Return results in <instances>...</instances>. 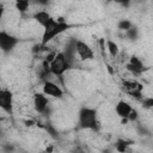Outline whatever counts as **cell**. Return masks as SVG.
Masks as SVG:
<instances>
[{
	"mask_svg": "<svg viewBox=\"0 0 153 153\" xmlns=\"http://www.w3.org/2000/svg\"><path fill=\"white\" fill-rule=\"evenodd\" d=\"M127 69H128L129 72H131L133 74L139 75V74H141V73L145 71V66H143L142 61H141L139 57L131 56V57H130V61H129L128 65H127Z\"/></svg>",
	"mask_w": 153,
	"mask_h": 153,
	"instance_id": "11",
	"label": "cell"
},
{
	"mask_svg": "<svg viewBox=\"0 0 153 153\" xmlns=\"http://www.w3.org/2000/svg\"><path fill=\"white\" fill-rule=\"evenodd\" d=\"M31 1H35L36 4H39V5H47L49 0H31Z\"/></svg>",
	"mask_w": 153,
	"mask_h": 153,
	"instance_id": "21",
	"label": "cell"
},
{
	"mask_svg": "<svg viewBox=\"0 0 153 153\" xmlns=\"http://www.w3.org/2000/svg\"><path fill=\"white\" fill-rule=\"evenodd\" d=\"M78 120H79V126L82 129L96 130L98 127V112L96 109H92L88 106H82L79 110Z\"/></svg>",
	"mask_w": 153,
	"mask_h": 153,
	"instance_id": "2",
	"label": "cell"
},
{
	"mask_svg": "<svg viewBox=\"0 0 153 153\" xmlns=\"http://www.w3.org/2000/svg\"><path fill=\"white\" fill-rule=\"evenodd\" d=\"M49 104V98L48 96H45L43 92L42 93H35L33 96V109L36 110V112L42 114L47 110Z\"/></svg>",
	"mask_w": 153,
	"mask_h": 153,
	"instance_id": "9",
	"label": "cell"
},
{
	"mask_svg": "<svg viewBox=\"0 0 153 153\" xmlns=\"http://www.w3.org/2000/svg\"><path fill=\"white\" fill-rule=\"evenodd\" d=\"M75 51H76L78 56L80 57V60H82V61L92 60L94 57L92 48L87 43H85L80 39H75Z\"/></svg>",
	"mask_w": 153,
	"mask_h": 153,
	"instance_id": "6",
	"label": "cell"
},
{
	"mask_svg": "<svg viewBox=\"0 0 153 153\" xmlns=\"http://www.w3.org/2000/svg\"><path fill=\"white\" fill-rule=\"evenodd\" d=\"M136 118H137V111H136L135 109H131V111H130V114H129V116H128L127 120H129V121H135Z\"/></svg>",
	"mask_w": 153,
	"mask_h": 153,
	"instance_id": "19",
	"label": "cell"
},
{
	"mask_svg": "<svg viewBox=\"0 0 153 153\" xmlns=\"http://www.w3.org/2000/svg\"><path fill=\"white\" fill-rule=\"evenodd\" d=\"M50 14H49V12H47V11H37L35 14H33V19L43 27L45 24H47V22L50 19Z\"/></svg>",
	"mask_w": 153,
	"mask_h": 153,
	"instance_id": "12",
	"label": "cell"
},
{
	"mask_svg": "<svg viewBox=\"0 0 153 153\" xmlns=\"http://www.w3.org/2000/svg\"><path fill=\"white\" fill-rule=\"evenodd\" d=\"M71 62L67 60L65 56L63 51H59L55 54L53 60L49 62V71L53 75L55 76H61L63 75L69 68H71Z\"/></svg>",
	"mask_w": 153,
	"mask_h": 153,
	"instance_id": "3",
	"label": "cell"
},
{
	"mask_svg": "<svg viewBox=\"0 0 153 153\" xmlns=\"http://www.w3.org/2000/svg\"><path fill=\"white\" fill-rule=\"evenodd\" d=\"M18 44V38L6 31H0V50L4 53H10Z\"/></svg>",
	"mask_w": 153,
	"mask_h": 153,
	"instance_id": "4",
	"label": "cell"
},
{
	"mask_svg": "<svg viewBox=\"0 0 153 153\" xmlns=\"http://www.w3.org/2000/svg\"><path fill=\"white\" fill-rule=\"evenodd\" d=\"M131 109H133L131 105L128 102H126V100H120L115 105V111H116L117 116L121 117L123 121H127V118H128Z\"/></svg>",
	"mask_w": 153,
	"mask_h": 153,
	"instance_id": "10",
	"label": "cell"
},
{
	"mask_svg": "<svg viewBox=\"0 0 153 153\" xmlns=\"http://www.w3.org/2000/svg\"><path fill=\"white\" fill-rule=\"evenodd\" d=\"M118 29L120 30H123V31H127V30H129L131 26H133V24H131V22H129V20H127V19H122L120 23H118Z\"/></svg>",
	"mask_w": 153,
	"mask_h": 153,
	"instance_id": "15",
	"label": "cell"
},
{
	"mask_svg": "<svg viewBox=\"0 0 153 153\" xmlns=\"http://www.w3.org/2000/svg\"><path fill=\"white\" fill-rule=\"evenodd\" d=\"M42 92L48 96V97H51V98H61L63 96V91L62 88L55 84L54 81L51 80H45L43 82V88H42Z\"/></svg>",
	"mask_w": 153,
	"mask_h": 153,
	"instance_id": "8",
	"label": "cell"
},
{
	"mask_svg": "<svg viewBox=\"0 0 153 153\" xmlns=\"http://www.w3.org/2000/svg\"><path fill=\"white\" fill-rule=\"evenodd\" d=\"M122 86H123V90L128 94H130L135 98H141L143 85L141 82H139L137 80H123Z\"/></svg>",
	"mask_w": 153,
	"mask_h": 153,
	"instance_id": "5",
	"label": "cell"
},
{
	"mask_svg": "<svg viewBox=\"0 0 153 153\" xmlns=\"http://www.w3.org/2000/svg\"><path fill=\"white\" fill-rule=\"evenodd\" d=\"M127 32V36L129 37V38H131V39H135L136 37H137V29L136 27H130L129 30H127L126 31Z\"/></svg>",
	"mask_w": 153,
	"mask_h": 153,
	"instance_id": "17",
	"label": "cell"
},
{
	"mask_svg": "<svg viewBox=\"0 0 153 153\" xmlns=\"http://www.w3.org/2000/svg\"><path fill=\"white\" fill-rule=\"evenodd\" d=\"M0 109L7 114L13 111V93L10 90H0Z\"/></svg>",
	"mask_w": 153,
	"mask_h": 153,
	"instance_id": "7",
	"label": "cell"
},
{
	"mask_svg": "<svg viewBox=\"0 0 153 153\" xmlns=\"http://www.w3.org/2000/svg\"><path fill=\"white\" fill-rule=\"evenodd\" d=\"M69 29V24L66 23L63 19H55L50 17V19L47 22V24L43 26V36L41 41V45L44 47L48 44L51 39H54L56 36L61 35L62 32L67 31Z\"/></svg>",
	"mask_w": 153,
	"mask_h": 153,
	"instance_id": "1",
	"label": "cell"
},
{
	"mask_svg": "<svg viewBox=\"0 0 153 153\" xmlns=\"http://www.w3.org/2000/svg\"><path fill=\"white\" fill-rule=\"evenodd\" d=\"M13 1H14V2H17V1H20V0H13Z\"/></svg>",
	"mask_w": 153,
	"mask_h": 153,
	"instance_id": "23",
	"label": "cell"
},
{
	"mask_svg": "<svg viewBox=\"0 0 153 153\" xmlns=\"http://www.w3.org/2000/svg\"><path fill=\"white\" fill-rule=\"evenodd\" d=\"M106 49H108L109 54H110L111 56H114V57H116V56L120 54V48H118V45H117L114 41H111V39H108V41H106Z\"/></svg>",
	"mask_w": 153,
	"mask_h": 153,
	"instance_id": "13",
	"label": "cell"
},
{
	"mask_svg": "<svg viewBox=\"0 0 153 153\" xmlns=\"http://www.w3.org/2000/svg\"><path fill=\"white\" fill-rule=\"evenodd\" d=\"M114 1H116V2L121 4V5H122V6H124V7H128V6L130 5V2H131V0H114Z\"/></svg>",
	"mask_w": 153,
	"mask_h": 153,
	"instance_id": "20",
	"label": "cell"
},
{
	"mask_svg": "<svg viewBox=\"0 0 153 153\" xmlns=\"http://www.w3.org/2000/svg\"><path fill=\"white\" fill-rule=\"evenodd\" d=\"M4 12H5V8H4V6L2 5H0V19L2 18V16H4Z\"/></svg>",
	"mask_w": 153,
	"mask_h": 153,
	"instance_id": "22",
	"label": "cell"
},
{
	"mask_svg": "<svg viewBox=\"0 0 153 153\" xmlns=\"http://www.w3.org/2000/svg\"><path fill=\"white\" fill-rule=\"evenodd\" d=\"M142 103H143V106L146 109H151L153 106V98H143Z\"/></svg>",
	"mask_w": 153,
	"mask_h": 153,
	"instance_id": "18",
	"label": "cell"
},
{
	"mask_svg": "<svg viewBox=\"0 0 153 153\" xmlns=\"http://www.w3.org/2000/svg\"><path fill=\"white\" fill-rule=\"evenodd\" d=\"M31 0H20L16 2V8L19 11V13H25L30 6Z\"/></svg>",
	"mask_w": 153,
	"mask_h": 153,
	"instance_id": "14",
	"label": "cell"
},
{
	"mask_svg": "<svg viewBox=\"0 0 153 153\" xmlns=\"http://www.w3.org/2000/svg\"><path fill=\"white\" fill-rule=\"evenodd\" d=\"M128 145H129L128 141H126V140H118L117 143H116V149L120 151V152H124V151H127V146Z\"/></svg>",
	"mask_w": 153,
	"mask_h": 153,
	"instance_id": "16",
	"label": "cell"
}]
</instances>
